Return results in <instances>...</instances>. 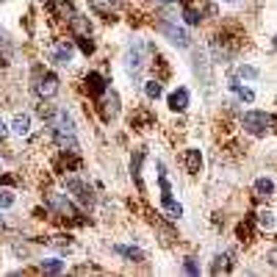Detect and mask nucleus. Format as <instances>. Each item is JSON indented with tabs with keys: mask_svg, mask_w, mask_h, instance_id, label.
<instances>
[{
	"mask_svg": "<svg viewBox=\"0 0 277 277\" xmlns=\"http://www.w3.org/2000/svg\"><path fill=\"white\" fill-rule=\"evenodd\" d=\"M241 125H244V131L252 133V136H266L269 127L277 125V119L272 114H263V111H247L244 117H241Z\"/></svg>",
	"mask_w": 277,
	"mask_h": 277,
	"instance_id": "f257e3e1",
	"label": "nucleus"
},
{
	"mask_svg": "<svg viewBox=\"0 0 277 277\" xmlns=\"http://www.w3.org/2000/svg\"><path fill=\"white\" fill-rule=\"evenodd\" d=\"M125 70L127 75H131L133 80H139L141 70H144V50H141V45H131L125 53Z\"/></svg>",
	"mask_w": 277,
	"mask_h": 277,
	"instance_id": "f03ea898",
	"label": "nucleus"
},
{
	"mask_svg": "<svg viewBox=\"0 0 277 277\" xmlns=\"http://www.w3.org/2000/svg\"><path fill=\"white\" fill-rule=\"evenodd\" d=\"M67 191H72V194H75V200L83 202V205H89V202L94 200L92 197V188L86 186V183H80V180H75V178L67 180Z\"/></svg>",
	"mask_w": 277,
	"mask_h": 277,
	"instance_id": "7ed1b4c3",
	"label": "nucleus"
},
{
	"mask_svg": "<svg viewBox=\"0 0 277 277\" xmlns=\"http://www.w3.org/2000/svg\"><path fill=\"white\" fill-rule=\"evenodd\" d=\"M36 92H39V97H53V94L58 92V78L53 75V72H47L45 78H39Z\"/></svg>",
	"mask_w": 277,
	"mask_h": 277,
	"instance_id": "20e7f679",
	"label": "nucleus"
},
{
	"mask_svg": "<svg viewBox=\"0 0 277 277\" xmlns=\"http://www.w3.org/2000/svg\"><path fill=\"white\" fill-rule=\"evenodd\" d=\"M161 31L169 36V42L172 45H178V47H188V33L183 31V28H175V25H169V23H164L161 25Z\"/></svg>",
	"mask_w": 277,
	"mask_h": 277,
	"instance_id": "39448f33",
	"label": "nucleus"
},
{
	"mask_svg": "<svg viewBox=\"0 0 277 277\" xmlns=\"http://www.w3.org/2000/svg\"><path fill=\"white\" fill-rule=\"evenodd\" d=\"M86 89H89L94 97L105 94V78L100 75V72H89V75H86Z\"/></svg>",
	"mask_w": 277,
	"mask_h": 277,
	"instance_id": "423d86ee",
	"label": "nucleus"
},
{
	"mask_svg": "<svg viewBox=\"0 0 277 277\" xmlns=\"http://www.w3.org/2000/svg\"><path fill=\"white\" fill-rule=\"evenodd\" d=\"M50 205L56 208V211H61L64 216H78V214H75V208L70 205V200H64L61 194H50Z\"/></svg>",
	"mask_w": 277,
	"mask_h": 277,
	"instance_id": "0eeeda50",
	"label": "nucleus"
},
{
	"mask_svg": "<svg viewBox=\"0 0 277 277\" xmlns=\"http://www.w3.org/2000/svg\"><path fill=\"white\" fill-rule=\"evenodd\" d=\"M186 169L191 175H197L202 169V153L200 150H186Z\"/></svg>",
	"mask_w": 277,
	"mask_h": 277,
	"instance_id": "6e6552de",
	"label": "nucleus"
},
{
	"mask_svg": "<svg viewBox=\"0 0 277 277\" xmlns=\"http://www.w3.org/2000/svg\"><path fill=\"white\" fill-rule=\"evenodd\" d=\"M53 61L56 64H70L72 61V45H67V42H61L53 50Z\"/></svg>",
	"mask_w": 277,
	"mask_h": 277,
	"instance_id": "1a4fd4ad",
	"label": "nucleus"
},
{
	"mask_svg": "<svg viewBox=\"0 0 277 277\" xmlns=\"http://www.w3.org/2000/svg\"><path fill=\"white\" fill-rule=\"evenodd\" d=\"M169 108H172V111H186V108H188V92L186 89L175 92L169 97Z\"/></svg>",
	"mask_w": 277,
	"mask_h": 277,
	"instance_id": "9d476101",
	"label": "nucleus"
},
{
	"mask_svg": "<svg viewBox=\"0 0 277 277\" xmlns=\"http://www.w3.org/2000/svg\"><path fill=\"white\" fill-rule=\"evenodd\" d=\"M161 202H164V211L172 216V219H178V216H183V208H180V202L172 200V194H164L161 197Z\"/></svg>",
	"mask_w": 277,
	"mask_h": 277,
	"instance_id": "9b49d317",
	"label": "nucleus"
},
{
	"mask_svg": "<svg viewBox=\"0 0 277 277\" xmlns=\"http://www.w3.org/2000/svg\"><path fill=\"white\" fill-rule=\"evenodd\" d=\"M230 92L241 100V103H252V100H255V92H252V89H247V86H241V83H236V80L230 83Z\"/></svg>",
	"mask_w": 277,
	"mask_h": 277,
	"instance_id": "f8f14e48",
	"label": "nucleus"
},
{
	"mask_svg": "<svg viewBox=\"0 0 277 277\" xmlns=\"http://www.w3.org/2000/svg\"><path fill=\"white\" fill-rule=\"evenodd\" d=\"M255 194H258V197H272V194H274V183L269 178H258V180H255Z\"/></svg>",
	"mask_w": 277,
	"mask_h": 277,
	"instance_id": "ddd939ff",
	"label": "nucleus"
},
{
	"mask_svg": "<svg viewBox=\"0 0 277 277\" xmlns=\"http://www.w3.org/2000/svg\"><path fill=\"white\" fill-rule=\"evenodd\" d=\"M141 161H144V150H139L136 155H133V161H131V175L139 183V188H141Z\"/></svg>",
	"mask_w": 277,
	"mask_h": 277,
	"instance_id": "4468645a",
	"label": "nucleus"
},
{
	"mask_svg": "<svg viewBox=\"0 0 277 277\" xmlns=\"http://www.w3.org/2000/svg\"><path fill=\"white\" fill-rule=\"evenodd\" d=\"M70 25H72V31H75L78 33V36H89V33H92V28H89V23H86V19L83 17H72L70 19Z\"/></svg>",
	"mask_w": 277,
	"mask_h": 277,
	"instance_id": "2eb2a0df",
	"label": "nucleus"
},
{
	"mask_svg": "<svg viewBox=\"0 0 277 277\" xmlns=\"http://www.w3.org/2000/svg\"><path fill=\"white\" fill-rule=\"evenodd\" d=\"M28 131H31V117H28V114H17V117H14V133L25 136Z\"/></svg>",
	"mask_w": 277,
	"mask_h": 277,
	"instance_id": "dca6fc26",
	"label": "nucleus"
},
{
	"mask_svg": "<svg viewBox=\"0 0 277 277\" xmlns=\"http://www.w3.org/2000/svg\"><path fill=\"white\" fill-rule=\"evenodd\" d=\"M42 272H47V274H58V272H64V261H58V258L42 261Z\"/></svg>",
	"mask_w": 277,
	"mask_h": 277,
	"instance_id": "f3484780",
	"label": "nucleus"
},
{
	"mask_svg": "<svg viewBox=\"0 0 277 277\" xmlns=\"http://www.w3.org/2000/svg\"><path fill=\"white\" fill-rule=\"evenodd\" d=\"M117 252L125 255L127 261H144V252H141V249H136V247H117Z\"/></svg>",
	"mask_w": 277,
	"mask_h": 277,
	"instance_id": "a211bd4d",
	"label": "nucleus"
},
{
	"mask_svg": "<svg viewBox=\"0 0 277 277\" xmlns=\"http://www.w3.org/2000/svg\"><path fill=\"white\" fill-rule=\"evenodd\" d=\"M144 94H147L150 100H158L161 94H164V89H161L158 80H147V83H144Z\"/></svg>",
	"mask_w": 277,
	"mask_h": 277,
	"instance_id": "6ab92c4d",
	"label": "nucleus"
},
{
	"mask_svg": "<svg viewBox=\"0 0 277 277\" xmlns=\"http://www.w3.org/2000/svg\"><path fill=\"white\" fill-rule=\"evenodd\" d=\"M211 272H214V274H219V272H230V258H227V255H219Z\"/></svg>",
	"mask_w": 277,
	"mask_h": 277,
	"instance_id": "aec40b11",
	"label": "nucleus"
},
{
	"mask_svg": "<svg viewBox=\"0 0 277 277\" xmlns=\"http://www.w3.org/2000/svg\"><path fill=\"white\" fill-rule=\"evenodd\" d=\"M258 225L266 227V230H269V227H274V214L272 211H261L258 214Z\"/></svg>",
	"mask_w": 277,
	"mask_h": 277,
	"instance_id": "412c9836",
	"label": "nucleus"
},
{
	"mask_svg": "<svg viewBox=\"0 0 277 277\" xmlns=\"http://www.w3.org/2000/svg\"><path fill=\"white\" fill-rule=\"evenodd\" d=\"M11 205H14V194L3 188V191H0V208H11Z\"/></svg>",
	"mask_w": 277,
	"mask_h": 277,
	"instance_id": "4be33fe9",
	"label": "nucleus"
},
{
	"mask_svg": "<svg viewBox=\"0 0 277 277\" xmlns=\"http://www.w3.org/2000/svg\"><path fill=\"white\" fill-rule=\"evenodd\" d=\"M239 75H241V78H249V80H252V78H258V70H255V67H247V64H241V67H239Z\"/></svg>",
	"mask_w": 277,
	"mask_h": 277,
	"instance_id": "5701e85b",
	"label": "nucleus"
},
{
	"mask_svg": "<svg viewBox=\"0 0 277 277\" xmlns=\"http://www.w3.org/2000/svg\"><path fill=\"white\" fill-rule=\"evenodd\" d=\"M183 17H186V23H188V25H200V14H197L194 9H186V11H183Z\"/></svg>",
	"mask_w": 277,
	"mask_h": 277,
	"instance_id": "b1692460",
	"label": "nucleus"
},
{
	"mask_svg": "<svg viewBox=\"0 0 277 277\" xmlns=\"http://www.w3.org/2000/svg\"><path fill=\"white\" fill-rule=\"evenodd\" d=\"M78 45H80V50H83L86 56H89V53L94 50V45H92V39H89V36H80V39H78Z\"/></svg>",
	"mask_w": 277,
	"mask_h": 277,
	"instance_id": "393cba45",
	"label": "nucleus"
},
{
	"mask_svg": "<svg viewBox=\"0 0 277 277\" xmlns=\"http://www.w3.org/2000/svg\"><path fill=\"white\" fill-rule=\"evenodd\" d=\"M183 269H186L188 274H200V266L194 263V258H186V261H183Z\"/></svg>",
	"mask_w": 277,
	"mask_h": 277,
	"instance_id": "a878e982",
	"label": "nucleus"
},
{
	"mask_svg": "<svg viewBox=\"0 0 277 277\" xmlns=\"http://www.w3.org/2000/svg\"><path fill=\"white\" fill-rule=\"evenodd\" d=\"M92 3H94V9H100V11L111 9V0H92Z\"/></svg>",
	"mask_w": 277,
	"mask_h": 277,
	"instance_id": "bb28decb",
	"label": "nucleus"
},
{
	"mask_svg": "<svg viewBox=\"0 0 277 277\" xmlns=\"http://www.w3.org/2000/svg\"><path fill=\"white\" fill-rule=\"evenodd\" d=\"M266 258H269V263H272V266H277V249H272V252H266Z\"/></svg>",
	"mask_w": 277,
	"mask_h": 277,
	"instance_id": "cd10ccee",
	"label": "nucleus"
},
{
	"mask_svg": "<svg viewBox=\"0 0 277 277\" xmlns=\"http://www.w3.org/2000/svg\"><path fill=\"white\" fill-rule=\"evenodd\" d=\"M6 133H9V127H6V122L0 119V139H6Z\"/></svg>",
	"mask_w": 277,
	"mask_h": 277,
	"instance_id": "c85d7f7f",
	"label": "nucleus"
},
{
	"mask_svg": "<svg viewBox=\"0 0 277 277\" xmlns=\"http://www.w3.org/2000/svg\"><path fill=\"white\" fill-rule=\"evenodd\" d=\"M225 3H236V0H225Z\"/></svg>",
	"mask_w": 277,
	"mask_h": 277,
	"instance_id": "c756f323",
	"label": "nucleus"
},
{
	"mask_svg": "<svg viewBox=\"0 0 277 277\" xmlns=\"http://www.w3.org/2000/svg\"><path fill=\"white\" fill-rule=\"evenodd\" d=\"M274 47H277V36H274Z\"/></svg>",
	"mask_w": 277,
	"mask_h": 277,
	"instance_id": "7c9ffc66",
	"label": "nucleus"
},
{
	"mask_svg": "<svg viewBox=\"0 0 277 277\" xmlns=\"http://www.w3.org/2000/svg\"><path fill=\"white\" fill-rule=\"evenodd\" d=\"M0 225H3V216H0Z\"/></svg>",
	"mask_w": 277,
	"mask_h": 277,
	"instance_id": "2f4dec72",
	"label": "nucleus"
},
{
	"mask_svg": "<svg viewBox=\"0 0 277 277\" xmlns=\"http://www.w3.org/2000/svg\"><path fill=\"white\" fill-rule=\"evenodd\" d=\"M166 3H172V0H166Z\"/></svg>",
	"mask_w": 277,
	"mask_h": 277,
	"instance_id": "473e14b6",
	"label": "nucleus"
}]
</instances>
